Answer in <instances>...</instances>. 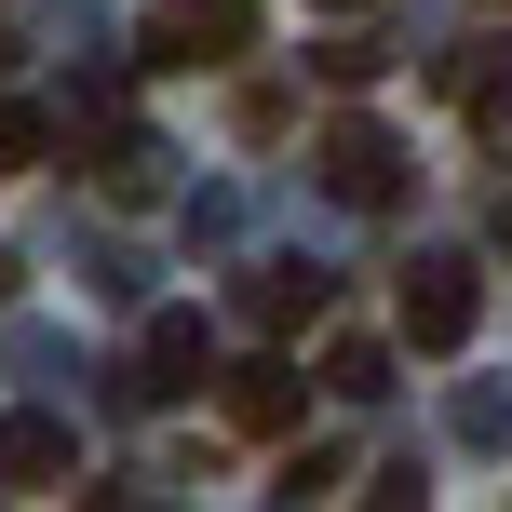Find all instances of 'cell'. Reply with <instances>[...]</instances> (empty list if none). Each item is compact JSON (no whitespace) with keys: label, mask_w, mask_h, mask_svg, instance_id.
Instances as JSON below:
<instances>
[{"label":"cell","mask_w":512,"mask_h":512,"mask_svg":"<svg viewBox=\"0 0 512 512\" xmlns=\"http://www.w3.org/2000/svg\"><path fill=\"white\" fill-rule=\"evenodd\" d=\"M243 27H256L243 0H203V14H162V27H149L135 54H149L162 81H189V68H230V54H243Z\"/></svg>","instance_id":"cell-4"},{"label":"cell","mask_w":512,"mask_h":512,"mask_svg":"<svg viewBox=\"0 0 512 512\" xmlns=\"http://www.w3.org/2000/svg\"><path fill=\"white\" fill-rule=\"evenodd\" d=\"M499 230H512V203H499Z\"/></svg>","instance_id":"cell-16"},{"label":"cell","mask_w":512,"mask_h":512,"mask_svg":"<svg viewBox=\"0 0 512 512\" xmlns=\"http://www.w3.org/2000/svg\"><path fill=\"white\" fill-rule=\"evenodd\" d=\"M14 54H27V41H14V27H0V81H14Z\"/></svg>","instance_id":"cell-12"},{"label":"cell","mask_w":512,"mask_h":512,"mask_svg":"<svg viewBox=\"0 0 512 512\" xmlns=\"http://www.w3.org/2000/svg\"><path fill=\"white\" fill-rule=\"evenodd\" d=\"M472 324H486V270L472 256H418L405 270V351H472Z\"/></svg>","instance_id":"cell-2"},{"label":"cell","mask_w":512,"mask_h":512,"mask_svg":"<svg viewBox=\"0 0 512 512\" xmlns=\"http://www.w3.org/2000/svg\"><path fill=\"white\" fill-rule=\"evenodd\" d=\"M135 391H149V405H189V391H216V324H203V310H162V324H149V351H135Z\"/></svg>","instance_id":"cell-3"},{"label":"cell","mask_w":512,"mask_h":512,"mask_svg":"<svg viewBox=\"0 0 512 512\" xmlns=\"http://www.w3.org/2000/svg\"><path fill=\"white\" fill-rule=\"evenodd\" d=\"M0 297H14V256H0Z\"/></svg>","instance_id":"cell-14"},{"label":"cell","mask_w":512,"mask_h":512,"mask_svg":"<svg viewBox=\"0 0 512 512\" xmlns=\"http://www.w3.org/2000/svg\"><path fill=\"white\" fill-rule=\"evenodd\" d=\"M68 472H81V432H68V418H0V486L54 499Z\"/></svg>","instance_id":"cell-6"},{"label":"cell","mask_w":512,"mask_h":512,"mask_svg":"<svg viewBox=\"0 0 512 512\" xmlns=\"http://www.w3.org/2000/svg\"><path fill=\"white\" fill-rule=\"evenodd\" d=\"M310 310H324V270H243V324L256 337H297Z\"/></svg>","instance_id":"cell-8"},{"label":"cell","mask_w":512,"mask_h":512,"mask_svg":"<svg viewBox=\"0 0 512 512\" xmlns=\"http://www.w3.org/2000/svg\"><path fill=\"white\" fill-rule=\"evenodd\" d=\"M216 418H230L243 445H283V432H297V364H283V351L230 364V378H216Z\"/></svg>","instance_id":"cell-5"},{"label":"cell","mask_w":512,"mask_h":512,"mask_svg":"<svg viewBox=\"0 0 512 512\" xmlns=\"http://www.w3.org/2000/svg\"><path fill=\"white\" fill-rule=\"evenodd\" d=\"M486 14H512V0H486Z\"/></svg>","instance_id":"cell-15"},{"label":"cell","mask_w":512,"mask_h":512,"mask_svg":"<svg viewBox=\"0 0 512 512\" xmlns=\"http://www.w3.org/2000/svg\"><path fill=\"white\" fill-rule=\"evenodd\" d=\"M324 14H378V0H324Z\"/></svg>","instance_id":"cell-13"},{"label":"cell","mask_w":512,"mask_h":512,"mask_svg":"<svg viewBox=\"0 0 512 512\" xmlns=\"http://www.w3.org/2000/svg\"><path fill=\"white\" fill-rule=\"evenodd\" d=\"M324 391H351V405L391 391V351H378V337H337V351H324Z\"/></svg>","instance_id":"cell-10"},{"label":"cell","mask_w":512,"mask_h":512,"mask_svg":"<svg viewBox=\"0 0 512 512\" xmlns=\"http://www.w3.org/2000/svg\"><path fill=\"white\" fill-rule=\"evenodd\" d=\"M310 176H324V203H351V216H391L418 189V162H405V135H378L364 108H337L324 122V149H310Z\"/></svg>","instance_id":"cell-1"},{"label":"cell","mask_w":512,"mask_h":512,"mask_svg":"<svg viewBox=\"0 0 512 512\" xmlns=\"http://www.w3.org/2000/svg\"><path fill=\"white\" fill-rule=\"evenodd\" d=\"M445 95H459L472 135H512V41H459L445 54Z\"/></svg>","instance_id":"cell-7"},{"label":"cell","mask_w":512,"mask_h":512,"mask_svg":"<svg viewBox=\"0 0 512 512\" xmlns=\"http://www.w3.org/2000/svg\"><path fill=\"white\" fill-rule=\"evenodd\" d=\"M378 68H391L378 41H324V81H337V95H364V81H378Z\"/></svg>","instance_id":"cell-11"},{"label":"cell","mask_w":512,"mask_h":512,"mask_svg":"<svg viewBox=\"0 0 512 512\" xmlns=\"http://www.w3.org/2000/svg\"><path fill=\"white\" fill-rule=\"evenodd\" d=\"M41 149H54V122H41L27 95H0V189H14V176H41Z\"/></svg>","instance_id":"cell-9"}]
</instances>
